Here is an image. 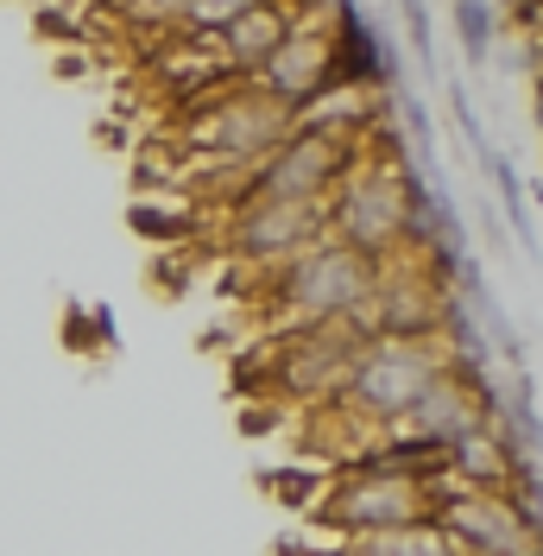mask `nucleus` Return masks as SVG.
<instances>
[{"mask_svg":"<svg viewBox=\"0 0 543 556\" xmlns=\"http://www.w3.org/2000/svg\"><path fill=\"white\" fill-rule=\"evenodd\" d=\"M424 177L411 165L405 139L374 134L361 146V159L348 165L336 190H329V235L361 247L367 260H392L417 241V208H424Z\"/></svg>","mask_w":543,"mask_h":556,"instance_id":"obj_1","label":"nucleus"},{"mask_svg":"<svg viewBox=\"0 0 543 556\" xmlns=\"http://www.w3.org/2000/svg\"><path fill=\"white\" fill-rule=\"evenodd\" d=\"M291 134H298V108L266 96L253 76H228V83L203 89L197 102H184L171 146L197 152L222 172H260V159H272Z\"/></svg>","mask_w":543,"mask_h":556,"instance_id":"obj_2","label":"nucleus"},{"mask_svg":"<svg viewBox=\"0 0 543 556\" xmlns=\"http://www.w3.org/2000/svg\"><path fill=\"white\" fill-rule=\"evenodd\" d=\"M367 329H354L348 316L336 323H304V329H278V336H260L253 354L240 361V374L260 386L266 399L291 405V412H316L341 399V386L354 380V361L367 354Z\"/></svg>","mask_w":543,"mask_h":556,"instance_id":"obj_3","label":"nucleus"},{"mask_svg":"<svg viewBox=\"0 0 543 556\" xmlns=\"http://www.w3.org/2000/svg\"><path fill=\"white\" fill-rule=\"evenodd\" d=\"M379 260H367L361 247L348 241H316L310 253H298L291 266H278L266 285H253V323L260 336H278V329H304V323H336V316H354L361 298L374 291Z\"/></svg>","mask_w":543,"mask_h":556,"instance_id":"obj_4","label":"nucleus"},{"mask_svg":"<svg viewBox=\"0 0 543 556\" xmlns=\"http://www.w3.org/2000/svg\"><path fill=\"white\" fill-rule=\"evenodd\" d=\"M304 519L323 538H361V531H386V525L437 519V475L379 462V455L341 462V468H329L323 493L304 506Z\"/></svg>","mask_w":543,"mask_h":556,"instance_id":"obj_5","label":"nucleus"},{"mask_svg":"<svg viewBox=\"0 0 543 556\" xmlns=\"http://www.w3.org/2000/svg\"><path fill=\"white\" fill-rule=\"evenodd\" d=\"M449 367H462L449 323L430 329V336H374L367 354L354 361V380L341 386V399H329V405L361 417V424H399L424 399V386Z\"/></svg>","mask_w":543,"mask_h":556,"instance_id":"obj_6","label":"nucleus"},{"mask_svg":"<svg viewBox=\"0 0 543 556\" xmlns=\"http://www.w3.org/2000/svg\"><path fill=\"white\" fill-rule=\"evenodd\" d=\"M329 241V203H272V197H240L222 208V260L253 285H266L278 266Z\"/></svg>","mask_w":543,"mask_h":556,"instance_id":"obj_7","label":"nucleus"},{"mask_svg":"<svg viewBox=\"0 0 543 556\" xmlns=\"http://www.w3.org/2000/svg\"><path fill=\"white\" fill-rule=\"evenodd\" d=\"M437 525L449 544L475 556H543V500L512 486H468L437 500Z\"/></svg>","mask_w":543,"mask_h":556,"instance_id":"obj_8","label":"nucleus"},{"mask_svg":"<svg viewBox=\"0 0 543 556\" xmlns=\"http://www.w3.org/2000/svg\"><path fill=\"white\" fill-rule=\"evenodd\" d=\"M367 139H348V134H323V127H298L272 159H260V172L247 184V197H272V203H329L348 165L361 159Z\"/></svg>","mask_w":543,"mask_h":556,"instance_id":"obj_9","label":"nucleus"},{"mask_svg":"<svg viewBox=\"0 0 543 556\" xmlns=\"http://www.w3.org/2000/svg\"><path fill=\"white\" fill-rule=\"evenodd\" d=\"M493 417H500V386H493V374L449 367V374H437V380L424 386V399L399 417V430L417 437V443H430V450H449V443H462L468 430L493 424Z\"/></svg>","mask_w":543,"mask_h":556,"instance_id":"obj_10","label":"nucleus"},{"mask_svg":"<svg viewBox=\"0 0 543 556\" xmlns=\"http://www.w3.org/2000/svg\"><path fill=\"white\" fill-rule=\"evenodd\" d=\"M348 20H354V13H348ZM341 33H348V26H291V38L272 51L266 70H260L253 83H260L266 96H278L285 108L304 114L329 83L348 76V70H341Z\"/></svg>","mask_w":543,"mask_h":556,"instance_id":"obj_11","label":"nucleus"},{"mask_svg":"<svg viewBox=\"0 0 543 556\" xmlns=\"http://www.w3.org/2000/svg\"><path fill=\"white\" fill-rule=\"evenodd\" d=\"M298 26V13H291V0H260V7H247L228 33H215V58L228 76H260L266 58L291 38Z\"/></svg>","mask_w":543,"mask_h":556,"instance_id":"obj_12","label":"nucleus"},{"mask_svg":"<svg viewBox=\"0 0 543 556\" xmlns=\"http://www.w3.org/2000/svg\"><path fill=\"white\" fill-rule=\"evenodd\" d=\"M323 556H449V531L437 519H411L361 538H323Z\"/></svg>","mask_w":543,"mask_h":556,"instance_id":"obj_13","label":"nucleus"},{"mask_svg":"<svg viewBox=\"0 0 543 556\" xmlns=\"http://www.w3.org/2000/svg\"><path fill=\"white\" fill-rule=\"evenodd\" d=\"M480 172H487V184H493V197H500V215H506L512 241L525 247L531 260H538V222H531V203H525V184H518V165H512L500 146H487L480 152Z\"/></svg>","mask_w":543,"mask_h":556,"instance_id":"obj_14","label":"nucleus"},{"mask_svg":"<svg viewBox=\"0 0 543 556\" xmlns=\"http://www.w3.org/2000/svg\"><path fill=\"white\" fill-rule=\"evenodd\" d=\"M184 13H190V0H114V20L127 33L159 38V45H171V38L184 33Z\"/></svg>","mask_w":543,"mask_h":556,"instance_id":"obj_15","label":"nucleus"},{"mask_svg":"<svg viewBox=\"0 0 543 556\" xmlns=\"http://www.w3.org/2000/svg\"><path fill=\"white\" fill-rule=\"evenodd\" d=\"M247 7H260V0H190L184 33H177V38H215V33H228Z\"/></svg>","mask_w":543,"mask_h":556,"instance_id":"obj_16","label":"nucleus"},{"mask_svg":"<svg viewBox=\"0 0 543 556\" xmlns=\"http://www.w3.org/2000/svg\"><path fill=\"white\" fill-rule=\"evenodd\" d=\"M399 13H405V38H411V51H417V64H424V76H437V38H430V0H399Z\"/></svg>","mask_w":543,"mask_h":556,"instance_id":"obj_17","label":"nucleus"}]
</instances>
